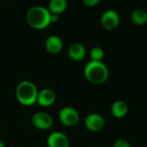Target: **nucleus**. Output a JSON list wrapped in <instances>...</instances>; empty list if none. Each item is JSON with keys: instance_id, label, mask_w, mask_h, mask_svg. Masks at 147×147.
<instances>
[{"instance_id": "20", "label": "nucleus", "mask_w": 147, "mask_h": 147, "mask_svg": "<svg viewBox=\"0 0 147 147\" xmlns=\"http://www.w3.org/2000/svg\"><path fill=\"white\" fill-rule=\"evenodd\" d=\"M3 1H11V0H3Z\"/></svg>"}, {"instance_id": "14", "label": "nucleus", "mask_w": 147, "mask_h": 147, "mask_svg": "<svg viewBox=\"0 0 147 147\" xmlns=\"http://www.w3.org/2000/svg\"><path fill=\"white\" fill-rule=\"evenodd\" d=\"M131 20L136 25H146L147 23V11L142 9L134 10L131 14Z\"/></svg>"}, {"instance_id": "10", "label": "nucleus", "mask_w": 147, "mask_h": 147, "mask_svg": "<svg viewBox=\"0 0 147 147\" xmlns=\"http://www.w3.org/2000/svg\"><path fill=\"white\" fill-rule=\"evenodd\" d=\"M63 40L58 35H50L45 41V47L47 51L52 54H57L63 49Z\"/></svg>"}, {"instance_id": "15", "label": "nucleus", "mask_w": 147, "mask_h": 147, "mask_svg": "<svg viewBox=\"0 0 147 147\" xmlns=\"http://www.w3.org/2000/svg\"><path fill=\"white\" fill-rule=\"evenodd\" d=\"M90 57L91 60L102 61V59L104 58V51L102 50V48H101L99 47H95L90 50Z\"/></svg>"}, {"instance_id": "21", "label": "nucleus", "mask_w": 147, "mask_h": 147, "mask_svg": "<svg viewBox=\"0 0 147 147\" xmlns=\"http://www.w3.org/2000/svg\"></svg>"}, {"instance_id": "4", "label": "nucleus", "mask_w": 147, "mask_h": 147, "mask_svg": "<svg viewBox=\"0 0 147 147\" xmlns=\"http://www.w3.org/2000/svg\"><path fill=\"white\" fill-rule=\"evenodd\" d=\"M59 121L65 127H74L80 120L78 112L72 107H64L59 113Z\"/></svg>"}, {"instance_id": "6", "label": "nucleus", "mask_w": 147, "mask_h": 147, "mask_svg": "<svg viewBox=\"0 0 147 147\" xmlns=\"http://www.w3.org/2000/svg\"><path fill=\"white\" fill-rule=\"evenodd\" d=\"M84 126L89 131L96 133L101 131L104 127L105 120L100 114L91 113L88 115L84 119Z\"/></svg>"}, {"instance_id": "18", "label": "nucleus", "mask_w": 147, "mask_h": 147, "mask_svg": "<svg viewBox=\"0 0 147 147\" xmlns=\"http://www.w3.org/2000/svg\"><path fill=\"white\" fill-rule=\"evenodd\" d=\"M59 15H57V14H53V13H51V16H50V21H51V24H52V23L58 22V21H59Z\"/></svg>"}, {"instance_id": "5", "label": "nucleus", "mask_w": 147, "mask_h": 147, "mask_svg": "<svg viewBox=\"0 0 147 147\" xmlns=\"http://www.w3.org/2000/svg\"><path fill=\"white\" fill-rule=\"evenodd\" d=\"M53 120L47 112H37L32 117L33 126L39 130H47L52 127Z\"/></svg>"}, {"instance_id": "12", "label": "nucleus", "mask_w": 147, "mask_h": 147, "mask_svg": "<svg viewBox=\"0 0 147 147\" xmlns=\"http://www.w3.org/2000/svg\"><path fill=\"white\" fill-rule=\"evenodd\" d=\"M68 55L73 61H82L86 56V49L82 44L74 43L69 47Z\"/></svg>"}, {"instance_id": "13", "label": "nucleus", "mask_w": 147, "mask_h": 147, "mask_svg": "<svg viewBox=\"0 0 147 147\" xmlns=\"http://www.w3.org/2000/svg\"><path fill=\"white\" fill-rule=\"evenodd\" d=\"M47 9L50 11V13L60 15L66 10L67 1L66 0H50Z\"/></svg>"}, {"instance_id": "16", "label": "nucleus", "mask_w": 147, "mask_h": 147, "mask_svg": "<svg viewBox=\"0 0 147 147\" xmlns=\"http://www.w3.org/2000/svg\"><path fill=\"white\" fill-rule=\"evenodd\" d=\"M113 147H131L129 142L124 139H118L114 143Z\"/></svg>"}, {"instance_id": "2", "label": "nucleus", "mask_w": 147, "mask_h": 147, "mask_svg": "<svg viewBox=\"0 0 147 147\" xmlns=\"http://www.w3.org/2000/svg\"><path fill=\"white\" fill-rule=\"evenodd\" d=\"M50 16L51 13L47 8L37 5L28 10L26 14V21L32 28L41 30L47 28L51 24Z\"/></svg>"}, {"instance_id": "19", "label": "nucleus", "mask_w": 147, "mask_h": 147, "mask_svg": "<svg viewBox=\"0 0 147 147\" xmlns=\"http://www.w3.org/2000/svg\"><path fill=\"white\" fill-rule=\"evenodd\" d=\"M0 147H5V145H4V143L2 141V140H0Z\"/></svg>"}, {"instance_id": "8", "label": "nucleus", "mask_w": 147, "mask_h": 147, "mask_svg": "<svg viewBox=\"0 0 147 147\" xmlns=\"http://www.w3.org/2000/svg\"><path fill=\"white\" fill-rule=\"evenodd\" d=\"M47 147H69L70 140L62 132L51 133L47 140Z\"/></svg>"}, {"instance_id": "3", "label": "nucleus", "mask_w": 147, "mask_h": 147, "mask_svg": "<svg viewBox=\"0 0 147 147\" xmlns=\"http://www.w3.org/2000/svg\"><path fill=\"white\" fill-rule=\"evenodd\" d=\"M38 92L39 90L33 82L24 80L16 86V97L22 105L31 106L36 103Z\"/></svg>"}, {"instance_id": "11", "label": "nucleus", "mask_w": 147, "mask_h": 147, "mask_svg": "<svg viewBox=\"0 0 147 147\" xmlns=\"http://www.w3.org/2000/svg\"><path fill=\"white\" fill-rule=\"evenodd\" d=\"M111 114L116 119L124 118L128 113V105L122 100H117L111 105Z\"/></svg>"}, {"instance_id": "9", "label": "nucleus", "mask_w": 147, "mask_h": 147, "mask_svg": "<svg viewBox=\"0 0 147 147\" xmlns=\"http://www.w3.org/2000/svg\"><path fill=\"white\" fill-rule=\"evenodd\" d=\"M56 101V94L51 89H43L38 92L36 103L40 106L47 108L52 106Z\"/></svg>"}, {"instance_id": "7", "label": "nucleus", "mask_w": 147, "mask_h": 147, "mask_svg": "<svg viewBox=\"0 0 147 147\" xmlns=\"http://www.w3.org/2000/svg\"><path fill=\"white\" fill-rule=\"evenodd\" d=\"M121 18L119 14L113 9H109L103 12L101 17V23L107 30H113L120 24Z\"/></svg>"}, {"instance_id": "1", "label": "nucleus", "mask_w": 147, "mask_h": 147, "mask_svg": "<svg viewBox=\"0 0 147 147\" xmlns=\"http://www.w3.org/2000/svg\"><path fill=\"white\" fill-rule=\"evenodd\" d=\"M84 74L90 84L99 85L108 80L109 71L107 65L102 61L90 60L84 66Z\"/></svg>"}, {"instance_id": "17", "label": "nucleus", "mask_w": 147, "mask_h": 147, "mask_svg": "<svg viewBox=\"0 0 147 147\" xmlns=\"http://www.w3.org/2000/svg\"><path fill=\"white\" fill-rule=\"evenodd\" d=\"M100 2H101V0H83L84 4L87 7H95Z\"/></svg>"}]
</instances>
